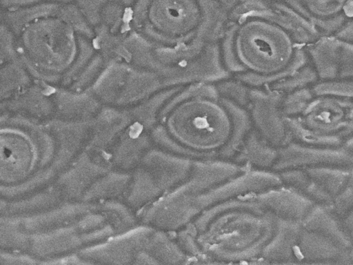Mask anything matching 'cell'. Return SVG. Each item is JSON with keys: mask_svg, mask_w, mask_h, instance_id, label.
Listing matches in <instances>:
<instances>
[{"mask_svg": "<svg viewBox=\"0 0 353 265\" xmlns=\"http://www.w3.org/2000/svg\"><path fill=\"white\" fill-rule=\"evenodd\" d=\"M297 44L276 7L229 16L220 48L231 78L250 87L263 88L306 66L307 57Z\"/></svg>", "mask_w": 353, "mask_h": 265, "instance_id": "6da1fadb", "label": "cell"}, {"mask_svg": "<svg viewBox=\"0 0 353 265\" xmlns=\"http://www.w3.org/2000/svg\"><path fill=\"white\" fill-rule=\"evenodd\" d=\"M243 105L216 83L180 87L165 103V124L171 136L184 143H214L247 125Z\"/></svg>", "mask_w": 353, "mask_h": 265, "instance_id": "7a4b0ae2", "label": "cell"}, {"mask_svg": "<svg viewBox=\"0 0 353 265\" xmlns=\"http://www.w3.org/2000/svg\"><path fill=\"white\" fill-rule=\"evenodd\" d=\"M296 10L318 30L336 32L345 22V7L348 0H290ZM345 13V12H344Z\"/></svg>", "mask_w": 353, "mask_h": 265, "instance_id": "3957f363", "label": "cell"}, {"mask_svg": "<svg viewBox=\"0 0 353 265\" xmlns=\"http://www.w3.org/2000/svg\"><path fill=\"white\" fill-rule=\"evenodd\" d=\"M342 42L337 37H324L308 49L314 70L321 78L333 79L339 76Z\"/></svg>", "mask_w": 353, "mask_h": 265, "instance_id": "277c9868", "label": "cell"}, {"mask_svg": "<svg viewBox=\"0 0 353 265\" xmlns=\"http://www.w3.org/2000/svg\"><path fill=\"white\" fill-rule=\"evenodd\" d=\"M317 76L314 68L305 66L291 76L266 87L281 92H288L314 82Z\"/></svg>", "mask_w": 353, "mask_h": 265, "instance_id": "5b68a950", "label": "cell"}, {"mask_svg": "<svg viewBox=\"0 0 353 265\" xmlns=\"http://www.w3.org/2000/svg\"><path fill=\"white\" fill-rule=\"evenodd\" d=\"M312 90L319 95L353 97V81H325L316 84Z\"/></svg>", "mask_w": 353, "mask_h": 265, "instance_id": "8992f818", "label": "cell"}, {"mask_svg": "<svg viewBox=\"0 0 353 265\" xmlns=\"http://www.w3.org/2000/svg\"><path fill=\"white\" fill-rule=\"evenodd\" d=\"M338 77L353 79V43L350 42H342Z\"/></svg>", "mask_w": 353, "mask_h": 265, "instance_id": "52a82bcc", "label": "cell"}, {"mask_svg": "<svg viewBox=\"0 0 353 265\" xmlns=\"http://www.w3.org/2000/svg\"><path fill=\"white\" fill-rule=\"evenodd\" d=\"M336 37L346 42L353 41V19L342 25L336 32Z\"/></svg>", "mask_w": 353, "mask_h": 265, "instance_id": "ba28073f", "label": "cell"}]
</instances>
